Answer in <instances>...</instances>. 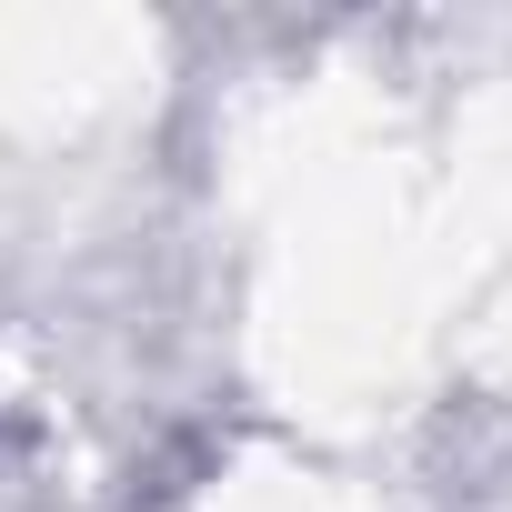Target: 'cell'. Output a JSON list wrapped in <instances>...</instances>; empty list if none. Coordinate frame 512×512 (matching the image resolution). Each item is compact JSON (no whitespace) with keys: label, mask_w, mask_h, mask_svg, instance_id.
Here are the masks:
<instances>
[]
</instances>
